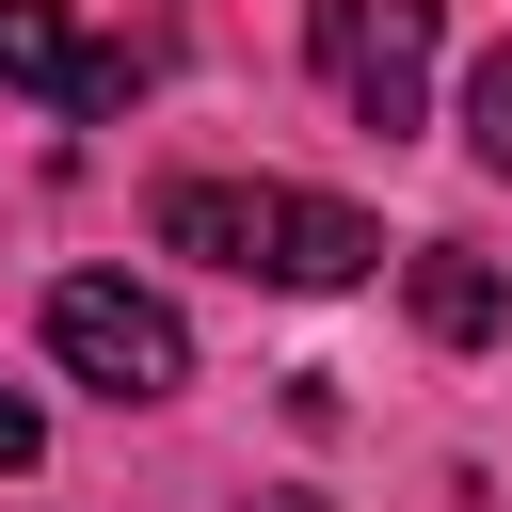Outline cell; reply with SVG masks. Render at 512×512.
Wrapping results in <instances>:
<instances>
[{"instance_id": "1", "label": "cell", "mask_w": 512, "mask_h": 512, "mask_svg": "<svg viewBox=\"0 0 512 512\" xmlns=\"http://www.w3.org/2000/svg\"><path fill=\"white\" fill-rule=\"evenodd\" d=\"M160 256H208V272H256V288H352L384 256V224L336 208V192H272V176H176Z\"/></svg>"}, {"instance_id": "2", "label": "cell", "mask_w": 512, "mask_h": 512, "mask_svg": "<svg viewBox=\"0 0 512 512\" xmlns=\"http://www.w3.org/2000/svg\"><path fill=\"white\" fill-rule=\"evenodd\" d=\"M48 352H64L96 400H176V384H192V320H176L160 288H128V272H64V288H48Z\"/></svg>"}, {"instance_id": "3", "label": "cell", "mask_w": 512, "mask_h": 512, "mask_svg": "<svg viewBox=\"0 0 512 512\" xmlns=\"http://www.w3.org/2000/svg\"><path fill=\"white\" fill-rule=\"evenodd\" d=\"M432 48H448L432 0H304V64H320V96H336L352 128H416Z\"/></svg>"}, {"instance_id": "4", "label": "cell", "mask_w": 512, "mask_h": 512, "mask_svg": "<svg viewBox=\"0 0 512 512\" xmlns=\"http://www.w3.org/2000/svg\"><path fill=\"white\" fill-rule=\"evenodd\" d=\"M0 80L48 96V112H128L144 96V48H96L64 0H0Z\"/></svg>"}, {"instance_id": "5", "label": "cell", "mask_w": 512, "mask_h": 512, "mask_svg": "<svg viewBox=\"0 0 512 512\" xmlns=\"http://www.w3.org/2000/svg\"><path fill=\"white\" fill-rule=\"evenodd\" d=\"M416 320H432V336H448V352H464V336H496V272H480V256H448V240H432V256H416Z\"/></svg>"}, {"instance_id": "6", "label": "cell", "mask_w": 512, "mask_h": 512, "mask_svg": "<svg viewBox=\"0 0 512 512\" xmlns=\"http://www.w3.org/2000/svg\"><path fill=\"white\" fill-rule=\"evenodd\" d=\"M464 144H480V176H512V48L464 64Z\"/></svg>"}, {"instance_id": "7", "label": "cell", "mask_w": 512, "mask_h": 512, "mask_svg": "<svg viewBox=\"0 0 512 512\" xmlns=\"http://www.w3.org/2000/svg\"><path fill=\"white\" fill-rule=\"evenodd\" d=\"M32 448H48V416H32V400H16V384H0V480H16V464H32Z\"/></svg>"}, {"instance_id": "8", "label": "cell", "mask_w": 512, "mask_h": 512, "mask_svg": "<svg viewBox=\"0 0 512 512\" xmlns=\"http://www.w3.org/2000/svg\"><path fill=\"white\" fill-rule=\"evenodd\" d=\"M240 512H320V496H240Z\"/></svg>"}]
</instances>
